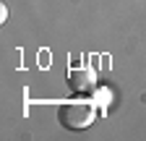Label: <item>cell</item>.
<instances>
[{"mask_svg": "<svg viewBox=\"0 0 146 141\" xmlns=\"http://www.w3.org/2000/svg\"><path fill=\"white\" fill-rule=\"evenodd\" d=\"M8 19V8H5V3L3 5H0V21H5Z\"/></svg>", "mask_w": 146, "mask_h": 141, "instance_id": "obj_3", "label": "cell"}, {"mask_svg": "<svg viewBox=\"0 0 146 141\" xmlns=\"http://www.w3.org/2000/svg\"><path fill=\"white\" fill-rule=\"evenodd\" d=\"M68 86L76 94H89V92H94V86H97V76H94V70H89V68H73L68 73Z\"/></svg>", "mask_w": 146, "mask_h": 141, "instance_id": "obj_2", "label": "cell"}, {"mask_svg": "<svg viewBox=\"0 0 146 141\" xmlns=\"http://www.w3.org/2000/svg\"><path fill=\"white\" fill-rule=\"evenodd\" d=\"M94 118H97V107L89 102H68L58 110L60 126L68 131H84L94 123Z\"/></svg>", "mask_w": 146, "mask_h": 141, "instance_id": "obj_1", "label": "cell"}]
</instances>
